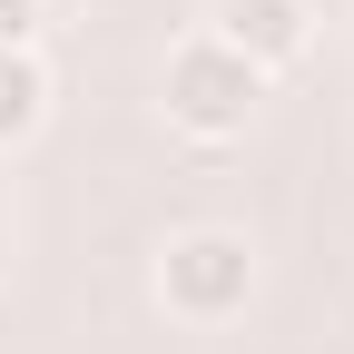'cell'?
Returning a JSON list of instances; mask_svg holds the SVG:
<instances>
[{
    "label": "cell",
    "instance_id": "obj_1",
    "mask_svg": "<svg viewBox=\"0 0 354 354\" xmlns=\"http://www.w3.org/2000/svg\"><path fill=\"white\" fill-rule=\"evenodd\" d=\"M158 109H167V128H177V138L227 148V138H246V128H256V109H266V69H246L227 39L187 30V39L167 50V69H158Z\"/></svg>",
    "mask_w": 354,
    "mask_h": 354
},
{
    "label": "cell",
    "instance_id": "obj_2",
    "mask_svg": "<svg viewBox=\"0 0 354 354\" xmlns=\"http://www.w3.org/2000/svg\"><path fill=\"white\" fill-rule=\"evenodd\" d=\"M158 305L177 325H236L246 305H256V246L236 227H177L158 246Z\"/></svg>",
    "mask_w": 354,
    "mask_h": 354
},
{
    "label": "cell",
    "instance_id": "obj_3",
    "mask_svg": "<svg viewBox=\"0 0 354 354\" xmlns=\"http://www.w3.org/2000/svg\"><path fill=\"white\" fill-rule=\"evenodd\" d=\"M207 39H227L246 69H295L315 50V0H207Z\"/></svg>",
    "mask_w": 354,
    "mask_h": 354
},
{
    "label": "cell",
    "instance_id": "obj_4",
    "mask_svg": "<svg viewBox=\"0 0 354 354\" xmlns=\"http://www.w3.org/2000/svg\"><path fill=\"white\" fill-rule=\"evenodd\" d=\"M39 118H50V69H39L30 39H0V158L30 148Z\"/></svg>",
    "mask_w": 354,
    "mask_h": 354
},
{
    "label": "cell",
    "instance_id": "obj_5",
    "mask_svg": "<svg viewBox=\"0 0 354 354\" xmlns=\"http://www.w3.org/2000/svg\"><path fill=\"white\" fill-rule=\"evenodd\" d=\"M39 30V0H0V39H30Z\"/></svg>",
    "mask_w": 354,
    "mask_h": 354
}]
</instances>
